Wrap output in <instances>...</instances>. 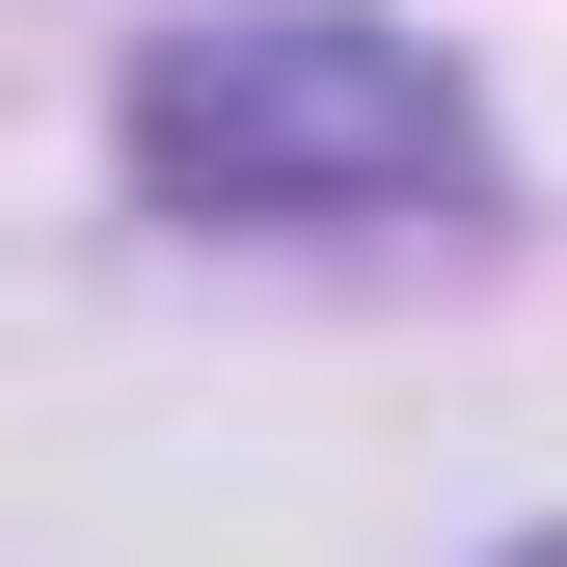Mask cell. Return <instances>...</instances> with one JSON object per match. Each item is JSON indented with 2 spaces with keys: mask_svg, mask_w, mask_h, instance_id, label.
Masks as SVG:
<instances>
[{
  "mask_svg": "<svg viewBox=\"0 0 567 567\" xmlns=\"http://www.w3.org/2000/svg\"><path fill=\"white\" fill-rule=\"evenodd\" d=\"M135 189L163 217H405V189H460V82L351 0H244V28L135 54Z\"/></svg>",
  "mask_w": 567,
  "mask_h": 567,
  "instance_id": "6da1fadb",
  "label": "cell"
}]
</instances>
